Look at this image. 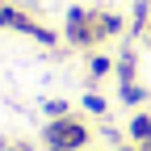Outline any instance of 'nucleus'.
<instances>
[{
    "mask_svg": "<svg viewBox=\"0 0 151 151\" xmlns=\"http://www.w3.org/2000/svg\"><path fill=\"white\" fill-rule=\"evenodd\" d=\"M42 143H46V151H80V147H88V126L76 118H55L42 126Z\"/></svg>",
    "mask_w": 151,
    "mask_h": 151,
    "instance_id": "nucleus-1",
    "label": "nucleus"
},
{
    "mask_svg": "<svg viewBox=\"0 0 151 151\" xmlns=\"http://www.w3.org/2000/svg\"><path fill=\"white\" fill-rule=\"evenodd\" d=\"M67 38H71L76 46H84V42L97 38V34L88 29V13H84V9H67Z\"/></svg>",
    "mask_w": 151,
    "mask_h": 151,
    "instance_id": "nucleus-2",
    "label": "nucleus"
},
{
    "mask_svg": "<svg viewBox=\"0 0 151 151\" xmlns=\"http://www.w3.org/2000/svg\"><path fill=\"white\" fill-rule=\"evenodd\" d=\"M130 139L134 143H151V113H134L130 118Z\"/></svg>",
    "mask_w": 151,
    "mask_h": 151,
    "instance_id": "nucleus-3",
    "label": "nucleus"
},
{
    "mask_svg": "<svg viewBox=\"0 0 151 151\" xmlns=\"http://www.w3.org/2000/svg\"><path fill=\"white\" fill-rule=\"evenodd\" d=\"M143 97H147V92H143L139 84H122V101H126V105H139Z\"/></svg>",
    "mask_w": 151,
    "mask_h": 151,
    "instance_id": "nucleus-4",
    "label": "nucleus"
},
{
    "mask_svg": "<svg viewBox=\"0 0 151 151\" xmlns=\"http://www.w3.org/2000/svg\"><path fill=\"white\" fill-rule=\"evenodd\" d=\"M42 109H46V118H50V122H55V118H71V113H67V101H46Z\"/></svg>",
    "mask_w": 151,
    "mask_h": 151,
    "instance_id": "nucleus-5",
    "label": "nucleus"
},
{
    "mask_svg": "<svg viewBox=\"0 0 151 151\" xmlns=\"http://www.w3.org/2000/svg\"><path fill=\"white\" fill-rule=\"evenodd\" d=\"M109 67H113V63L105 59V55H92V63H88V71H92V76H109Z\"/></svg>",
    "mask_w": 151,
    "mask_h": 151,
    "instance_id": "nucleus-6",
    "label": "nucleus"
},
{
    "mask_svg": "<svg viewBox=\"0 0 151 151\" xmlns=\"http://www.w3.org/2000/svg\"><path fill=\"white\" fill-rule=\"evenodd\" d=\"M84 109H88V113H105V97L88 92V97H84Z\"/></svg>",
    "mask_w": 151,
    "mask_h": 151,
    "instance_id": "nucleus-7",
    "label": "nucleus"
},
{
    "mask_svg": "<svg viewBox=\"0 0 151 151\" xmlns=\"http://www.w3.org/2000/svg\"><path fill=\"white\" fill-rule=\"evenodd\" d=\"M0 151H29V147H4V143H0Z\"/></svg>",
    "mask_w": 151,
    "mask_h": 151,
    "instance_id": "nucleus-8",
    "label": "nucleus"
},
{
    "mask_svg": "<svg viewBox=\"0 0 151 151\" xmlns=\"http://www.w3.org/2000/svg\"><path fill=\"white\" fill-rule=\"evenodd\" d=\"M118 151H134V147H118Z\"/></svg>",
    "mask_w": 151,
    "mask_h": 151,
    "instance_id": "nucleus-9",
    "label": "nucleus"
}]
</instances>
